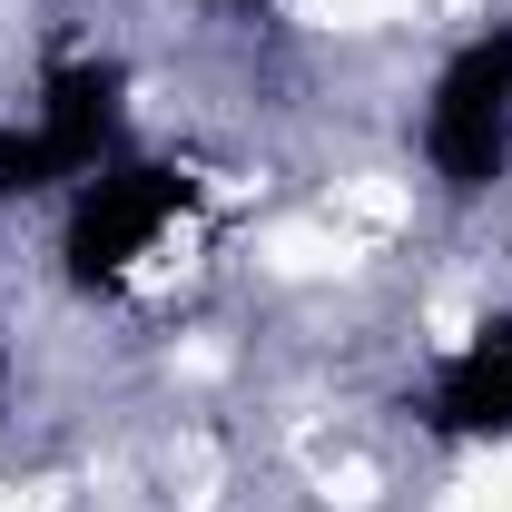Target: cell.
<instances>
[{"instance_id": "6da1fadb", "label": "cell", "mask_w": 512, "mask_h": 512, "mask_svg": "<svg viewBox=\"0 0 512 512\" xmlns=\"http://www.w3.org/2000/svg\"><path fill=\"white\" fill-rule=\"evenodd\" d=\"M424 158L453 197L493 188L512 168V30H483L444 60L434 109H424Z\"/></svg>"}, {"instance_id": "7a4b0ae2", "label": "cell", "mask_w": 512, "mask_h": 512, "mask_svg": "<svg viewBox=\"0 0 512 512\" xmlns=\"http://www.w3.org/2000/svg\"><path fill=\"white\" fill-rule=\"evenodd\" d=\"M197 207V178H178V168H158V158H119V168H89V188H79V207H69V286H109V276H128L138 256L158 247V227L168 217H188Z\"/></svg>"}, {"instance_id": "3957f363", "label": "cell", "mask_w": 512, "mask_h": 512, "mask_svg": "<svg viewBox=\"0 0 512 512\" xmlns=\"http://www.w3.org/2000/svg\"><path fill=\"white\" fill-rule=\"evenodd\" d=\"M424 424L453 434V444L512 434V316L483 325L463 355H444V375H434V394H424Z\"/></svg>"}, {"instance_id": "277c9868", "label": "cell", "mask_w": 512, "mask_h": 512, "mask_svg": "<svg viewBox=\"0 0 512 512\" xmlns=\"http://www.w3.org/2000/svg\"><path fill=\"white\" fill-rule=\"evenodd\" d=\"M119 119H128V69L119 60H69V69H50V89H40V128H50V148L69 158V178L109 168Z\"/></svg>"}, {"instance_id": "5b68a950", "label": "cell", "mask_w": 512, "mask_h": 512, "mask_svg": "<svg viewBox=\"0 0 512 512\" xmlns=\"http://www.w3.org/2000/svg\"><path fill=\"white\" fill-rule=\"evenodd\" d=\"M69 178V158L50 148V128L30 119V128H0V197H40V188H60Z\"/></svg>"}]
</instances>
